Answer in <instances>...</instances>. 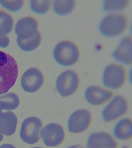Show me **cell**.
Listing matches in <instances>:
<instances>
[{"label": "cell", "mask_w": 132, "mask_h": 148, "mask_svg": "<svg viewBox=\"0 0 132 148\" xmlns=\"http://www.w3.org/2000/svg\"><path fill=\"white\" fill-rule=\"evenodd\" d=\"M18 75L15 59L7 53L0 51V95L6 93L14 85Z\"/></svg>", "instance_id": "1"}, {"label": "cell", "mask_w": 132, "mask_h": 148, "mask_svg": "<svg viewBox=\"0 0 132 148\" xmlns=\"http://www.w3.org/2000/svg\"><path fill=\"white\" fill-rule=\"evenodd\" d=\"M129 18L124 13H111L104 17L99 23L101 34L113 36L122 34L127 28Z\"/></svg>", "instance_id": "2"}, {"label": "cell", "mask_w": 132, "mask_h": 148, "mask_svg": "<svg viewBox=\"0 0 132 148\" xmlns=\"http://www.w3.org/2000/svg\"><path fill=\"white\" fill-rule=\"evenodd\" d=\"M53 56L58 64L69 66L75 64L79 59L80 49L74 42L68 40L62 41L54 47Z\"/></svg>", "instance_id": "3"}, {"label": "cell", "mask_w": 132, "mask_h": 148, "mask_svg": "<svg viewBox=\"0 0 132 148\" xmlns=\"http://www.w3.org/2000/svg\"><path fill=\"white\" fill-rule=\"evenodd\" d=\"M127 72L125 67L121 64H110L105 67L103 75L104 85L113 89L120 88L127 80Z\"/></svg>", "instance_id": "4"}, {"label": "cell", "mask_w": 132, "mask_h": 148, "mask_svg": "<svg viewBox=\"0 0 132 148\" xmlns=\"http://www.w3.org/2000/svg\"><path fill=\"white\" fill-rule=\"evenodd\" d=\"M79 75L75 71L67 70L58 76L56 82L57 92L63 97L71 96L79 88Z\"/></svg>", "instance_id": "5"}, {"label": "cell", "mask_w": 132, "mask_h": 148, "mask_svg": "<svg viewBox=\"0 0 132 148\" xmlns=\"http://www.w3.org/2000/svg\"><path fill=\"white\" fill-rule=\"evenodd\" d=\"M129 109L127 99L122 95H117L103 110V119L106 123L112 122L126 114Z\"/></svg>", "instance_id": "6"}, {"label": "cell", "mask_w": 132, "mask_h": 148, "mask_svg": "<svg viewBox=\"0 0 132 148\" xmlns=\"http://www.w3.org/2000/svg\"><path fill=\"white\" fill-rule=\"evenodd\" d=\"M43 124L36 117H28L21 125L20 136L22 141L29 145L37 143L40 139L41 130Z\"/></svg>", "instance_id": "7"}, {"label": "cell", "mask_w": 132, "mask_h": 148, "mask_svg": "<svg viewBox=\"0 0 132 148\" xmlns=\"http://www.w3.org/2000/svg\"><path fill=\"white\" fill-rule=\"evenodd\" d=\"M92 115L86 109L75 111L69 117L68 128L70 133H79L86 131L91 125Z\"/></svg>", "instance_id": "8"}, {"label": "cell", "mask_w": 132, "mask_h": 148, "mask_svg": "<svg viewBox=\"0 0 132 148\" xmlns=\"http://www.w3.org/2000/svg\"><path fill=\"white\" fill-rule=\"evenodd\" d=\"M44 78L42 73L33 67L24 73L21 79V85L24 90L29 93H34L43 85Z\"/></svg>", "instance_id": "9"}, {"label": "cell", "mask_w": 132, "mask_h": 148, "mask_svg": "<svg viewBox=\"0 0 132 148\" xmlns=\"http://www.w3.org/2000/svg\"><path fill=\"white\" fill-rule=\"evenodd\" d=\"M41 135L44 143L49 147L59 146L63 142L65 137L63 128L55 123L46 125L41 131Z\"/></svg>", "instance_id": "10"}, {"label": "cell", "mask_w": 132, "mask_h": 148, "mask_svg": "<svg viewBox=\"0 0 132 148\" xmlns=\"http://www.w3.org/2000/svg\"><path fill=\"white\" fill-rule=\"evenodd\" d=\"M114 96V92L100 87L91 86L85 91V99L90 105L98 106L107 102Z\"/></svg>", "instance_id": "11"}, {"label": "cell", "mask_w": 132, "mask_h": 148, "mask_svg": "<svg viewBox=\"0 0 132 148\" xmlns=\"http://www.w3.org/2000/svg\"><path fill=\"white\" fill-rule=\"evenodd\" d=\"M38 21L32 16L24 17L16 24L15 32L21 39H30L34 36L38 31Z\"/></svg>", "instance_id": "12"}, {"label": "cell", "mask_w": 132, "mask_h": 148, "mask_svg": "<svg viewBox=\"0 0 132 148\" xmlns=\"http://www.w3.org/2000/svg\"><path fill=\"white\" fill-rule=\"evenodd\" d=\"M88 148H118L119 145L110 134L106 132H96L89 136L87 141Z\"/></svg>", "instance_id": "13"}, {"label": "cell", "mask_w": 132, "mask_h": 148, "mask_svg": "<svg viewBox=\"0 0 132 148\" xmlns=\"http://www.w3.org/2000/svg\"><path fill=\"white\" fill-rule=\"evenodd\" d=\"M112 55L119 61L127 65L131 64L132 37L130 36L124 37Z\"/></svg>", "instance_id": "14"}, {"label": "cell", "mask_w": 132, "mask_h": 148, "mask_svg": "<svg viewBox=\"0 0 132 148\" xmlns=\"http://www.w3.org/2000/svg\"><path fill=\"white\" fill-rule=\"evenodd\" d=\"M18 122L17 116L11 111L2 112L0 110V133L11 136L15 132Z\"/></svg>", "instance_id": "15"}, {"label": "cell", "mask_w": 132, "mask_h": 148, "mask_svg": "<svg viewBox=\"0 0 132 148\" xmlns=\"http://www.w3.org/2000/svg\"><path fill=\"white\" fill-rule=\"evenodd\" d=\"M114 136L121 141L128 140L132 138V120L129 118L119 121L114 129Z\"/></svg>", "instance_id": "16"}, {"label": "cell", "mask_w": 132, "mask_h": 148, "mask_svg": "<svg viewBox=\"0 0 132 148\" xmlns=\"http://www.w3.org/2000/svg\"><path fill=\"white\" fill-rule=\"evenodd\" d=\"M41 41V35L39 31L32 38L26 39L17 38V43L19 47L22 51H34L39 46Z\"/></svg>", "instance_id": "17"}, {"label": "cell", "mask_w": 132, "mask_h": 148, "mask_svg": "<svg viewBox=\"0 0 132 148\" xmlns=\"http://www.w3.org/2000/svg\"><path fill=\"white\" fill-rule=\"evenodd\" d=\"M19 98L15 93H8L0 95V110H13L18 108L19 104Z\"/></svg>", "instance_id": "18"}, {"label": "cell", "mask_w": 132, "mask_h": 148, "mask_svg": "<svg viewBox=\"0 0 132 148\" xmlns=\"http://www.w3.org/2000/svg\"><path fill=\"white\" fill-rule=\"evenodd\" d=\"M76 4L75 0H56L53 2V9L57 14L65 15L72 11Z\"/></svg>", "instance_id": "19"}, {"label": "cell", "mask_w": 132, "mask_h": 148, "mask_svg": "<svg viewBox=\"0 0 132 148\" xmlns=\"http://www.w3.org/2000/svg\"><path fill=\"white\" fill-rule=\"evenodd\" d=\"M14 22V19L10 14L0 10V36H5L11 32Z\"/></svg>", "instance_id": "20"}, {"label": "cell", "mask_w": 132, "mask_h": 148, "mask_svg": "<svg viewBox=\"0 0 132 148\" xmlns=\"http://www.w3.org/2000/svg\"><path fill=\"white\" fill-rule=\"evenodd\" d=\"M129 2V0H105L103 8L107 12L121 10L127 6Z\"/></svg>", "instance_id": "21"}, {"label": "cell", "mask_w": 132, "mask_h": 148, "mask_svg": "<svg viewBox=\"0 0 132 148\" xmlns=\"http://www.w3.org/2000/svg\"><path fill=\"white\" fill-rule=\"evenodd\" d=\"M51 5V1L39 0L30 1L31 9L32 11L38 14H45L49 11Z\"/></svg>", "instance_id": "22"}, {"label": "cell", "mask_w": 132, "mask_h": 148, "mask_svg": "<svg viewBox=\"0 0 132 148\" xmlns=\"http://www.w3.org/2000/svg\"><path fill=\"white\" fill-rule=\"evenodd\" d=\"M24 4V1H0V4L2 7L12 12L19 10Z\"/></svg>", "instance_id": "23"}, {"label": "cell", "mask_w": 132, "mask_h": 148, "mask_svg": "<svg viewBox=\"0 0 132 148\" xmlns=\"http://www.w3.org/2000/svg\"><path fill=\"white\" fill-rule=\"evenodd\" d=\"M10 43V39L9 37L5 36H0V47L6 48L9 46Z\"/></svg>", "instance_id": "24"}, {"label": "cell", "mask_w": 132, "mask_h": 148, "mask_svg": "<svg viewBox=\"0 0 132 148\" xmlns=\"http://www.w3.org/2000/svg\"><path fill=\"white\" fill-rule=\"evenodd\" d=\"M3 135L2 134V133H0V142L1 141H2L3 139Z\"/></svg>", "instance_id": "25"}]
</instances>
